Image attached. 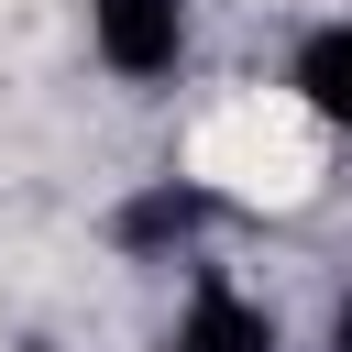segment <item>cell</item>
<instances>
[{
  "instance_id": "cell-3",
  "label": "cell",
  "mask_w": 352,
  "mask_h": 352,
  "mask_svg": "<svg viewBox=\"0 0 352 352\" xmlns=\"http://www.w3.org/2000/svg\"><path fill=\"white\" fill-rule=\"evenodd\" d=\"M165 352H275V319L242 297V286H198L187 308H176V330H165Z\"/></svg>"
},
{
  "instance_id": "cell-2",
  "label": "cell",
  "mask_w": 352,
  "mask_h": 352,
  "mask_svg": "<svg viewBox=\"0 0 352 352\" xmlns=\"http://www.w3.org/2000/svg\"><path fill=\"white\" fill-rule=\"evenodd\" d=\"M198 231H209V187H187V176H154L143 198L110 209V242L121 253H187Z\"/></svg>"
},
{
  "instance_id": "cell-1",
  "label": "cell",
  "mask_w": 352,
  "mask_h": 352,
  "mask_svg": "<svg viewBox=\"0 0 352 352\" xmlns=\"http://www.w3.org/2000/svg\"><path fill=\"white\" fill-rule=\"evenodd\" d=\"M88 55L110 66V77H176V55H187V0H88Z\"/></svg>"
},
{
  "instance_id": "cell-5",
  "label": "cell",
  "mask_w": 352,
  "mask_h": 352,
  "mask_svg": "<svg viewBox=\"0 0 352 352\" xmlns=\"http://www.w3.org/2000/svg\"><path fill=\"white\" fill-rule=\"evenodd\" d=\"M330 352H352V297H341V308H330Z\"/></svg>"
},
{
  "instance_id": "cell-4",
  "label": "cell",
  "mask_w": 352,
  "mask_h": 352,
  "mask_svg": "<svg viewBox=\"0 0 352 352\" xmlns=\"http://www.w3.org/2000/svg\"><path fill=\"white\" fill-rule=\"evenodd\" d=\"M286 88L330 121V132H352V22H319L308 44H297V66H286Z\"/></svg>"
}]
</instances>
